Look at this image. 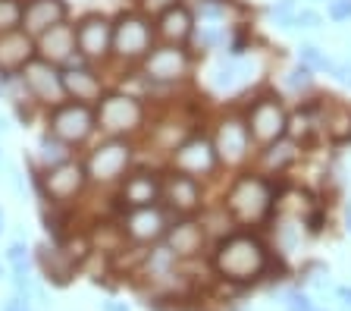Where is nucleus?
<instances>
[{
	"instance_id": "obj_21",
	"label": "nucleus",
	"mask_w": 351,
	"mask_h": 311,
	"mask_svg": "<svg viewBox=\"0 0 351 311\" xmlns=\"http://www.w3.org/2000/svg\"><path fill=\"white\" fill-rule=\"evenodd\" d=\"M35 57V38L25 29H13L7 35H0V76H19Z\"/></svg>"
},
{
	"instance_id": "obj_14",
	"label": "nucleus",
	"mask_w": 351,
	"mask_h": 311,
	"mask_svg": "<svg viewBox=\"0 0 351 311\" xmlns=\"http://www.w3.org/2000/svg\"><path fill=\"white\" fill-rule=\"evenodd\" d=\"M167 167L169 170H179L185 176H195V179H207L219 170V161H217V151H213V141L207 133H191L189 139L167 157Z\"/></svg>"
},
{
	"instance_id": "obj_29",
	"label": "nucleus",
	"mask_w": 351,
	"mask_h": 311,
	"mask_svg": "<svg viewBox=\"0 0 351 311\" xmlns=\"http://www.w3.org/2000/svg\"><path fill=\"white\" fill-rule=\"evenodd\" d=\"M298 63L307 67L311 73H329V69H332V57L317 45H301L298 47Z\"/></svg>"
},
{
	"instance_id": "obj_2",
	"label": "nucleus",
	"mask_w": 351,
	"mask_h": 311,
	"mask_svg": "<svg viewBox=\"0 0 351 311\" xmlns=\"http://www.w3.org/2000/svg\"><path fill=\"white\" fill-rule=\"evenodd\" d=\"M95 113H97V133L101 135L138 141L145 135L147 123H151L154 111L138 91H129L125 85H113L95 104Z\"/></svg>"
},
{
	"instance_id": "obj_12",
	"label": "nucleus",
	"mask_w": 351,
	"mask_h": 311,
	"mask_svg": "<svg viewBox=\"0 0 351 311\" xmlns=\"http://www.w3.org/2000/svg\"><path fill=\"white\" fill-rule=\"evenodd\" d=\"M241 113H245V123H248V133L254 145H270V141L282 139L285 126H289V111H285V104L273 91L254 95Z\"/></svg>"
},
{
	"instance_id": "obj_15",
	"label": "nucleus",
	"mask_w": 351,
	"mask_h": 311,
	"mask_svg": "<svg viewBox=\"0 0 351 311\" xmlns=\"http://www.w3.org/2000/svg\"><path fill=\"white\" fill-rule=\"evenodd\" d=\"M254 73L257 60H251L248 54H217L207 85L217 95H235V91H245L254 82Z\"/></svg>"
},
{
	"instance_id": "obj_19",
	"label": "nucleus",
	"mask_w": 351,
	"mask_h": 311,
	"mask_svg": "<svg viewBox=\"0 0 351 311\" xmlns=\"http://www.w3.org/2000/svg\"><path fill=\"white\" fill-rule=\"evenodd\" d=\"M35 47H38V57L53 63V67H69L73 60H79V47H75V25L66 19V23L51 25L47 32L35 38Z\"/></svg>"
},
{
	"instance_id": "obj_8",
	"label": "nucleus",
	"mask_w": 351,
	"mask_h": 311,
	"mask_svg": "<svg viewBox=\"0 0 351 311\" xmlns=\"http://www.w3.org/2000/svg\"><path fill=\"white\" fill-rule=\"evenodd\" d=\"M41 123H44L47 133H53L57 139H63L66 145H73L75 151L88 148L91 139L97 135L95 107L79 104V101H63V104H57V107H51V111H44Z\"/></svg>"
},
{
	"instance_id": "obj_5",
	"label": "nucleus",
	"mask_w": 351,
	"mask_h": 311,
	"mask_svg": "<svg viewBox=\"0 0 351 311\" xmlns=\"http://www.w3.org/2000/svg\"><path fill=\"white\" fill-rule=\"evenodd\" d=\"M82 161H85L91 189H113L117 192V185L125 179V173L138 163V141L104 135L101 141H95L82 154Z\"/></svg>"
},
{
	"instance_id": "obj_30",
	"label": "nucleus",
	"mask_w": 351,
	"mask_h": 311,
	"mask_svg": "<svg viewBox=\"0 0 351 311\" xmlns=\"http://www.w3.org/2000/svg\"><path fill=\"white\" fill-rule=\"evenodd\" d=\"M7 267L13 270V277H22V274H32V252L29 245L22 242V239H16V242H10L7 249Z\"/></svg>"
},
{
	"instance_id": "obj_18",
	"label": "nucleus",
	"mask_w": 351,
	"mask_h": 311,
	"mask_svg": "<svg viewBox=\"0 0 351 311\" xmlns=\"http://www.w3.org/2000/svg\"><path fill=\"white\" fill-rule=\"evenodd\" d=\"M160 205H167L176 217H191L204 207V185L201 179L185 176L179 170H163V195Z\"/></svg>"
},
{
	"instance_id": "obj_7",
	"label": "nucleus",
	"mask_w": 351,
	"mask_h": 311,
	"mask_svg": "<svg viewBox=\"0 0 351 311\" xmlns=\"http://www.w3.org/2000/svg\"><path fill=\"white\" fill-rule=\"evenodd\" d=\"M32 183L35 192L44 205L53 207H73L85 198V192L91 189L88 183V170L82 157H73L66 163H57L51 170H32Z\"/></svg>"
},
{
	"instance_id": "obj_13",
	"label": "nucleus",
	"mask_w": 351,
	"mask_h": 311,
	"mask_svg": "<svg viewBox=\"0 0 351 311\" xmlns=\"http://www.w3.org/2000/svg\"><path fill=\"white\" fill-rule=\"evenodd\" d=\"M19 79H22V85H25L29 101L35 104L38 111H51V107H57V104L66 101L63 73H60V67L47 63V60L35 57L29 67L19 73Z\"/></svg>"
},
{
	"instance_id": "obj_10",
	"label": "nucleus",
	"mask_w": 351,
	"mask_h": 311,
	"mask_svg": "<svg viewBox=\"0 0 351 311\" xmlns=\"http://www.w3.org/2000/svg\"><path fill=\"white\" fill-rule=\"evenodd\" d=\"M176 220V214L167 205H147V207H119V230H123L125 242L132 245H157L163 242L169 223Z\"/></svg>"
},
{
	"instance_id": "obj_37",
	"label": "nucleus",
	"mask_w": 351,
	"mask_h": 311,
	"mask_svg": "<svg viewBox=\"0 0 351 311\" xmlns=\"http://www.w3.org/2000/svg\"><path fill=\"white\" fill-rule=\"evenodd\" d=\"M326 16L332 23H351V0H326Z\"/></svg>"
},
{
	"instance_id": "obj_16",
	"label": "nucleus",
	"mask_w": 351,
	"mask_h": 311,
	"mask_svg": "<svg viewBox=\"0 0 351 311\" xmlns=\"http://www.w3.org/2000/svg\"><path fill=\"white\" fill-rule=\"evenodd\" d=\"M63 73V91H66V101H79L95 107L97 101L104 97V91L110 89L107 79H104V67H95L88 60H73L69 67L60 69Z\"/></svg>"
},
{
	"instance_id": "obj_25",
	"label": "nucleus",
	"mask_w": 351,
	"mask_h": 311,
	"mask_svg": "<svg viewBox=\"0 0 351 311\" xmlns=\"http://www.w3.org/2000/svg\"><path fill=\"white\" fill-rule=\"evenodd\" d=\"M38 267H41L44 277H47L51 283H57V286H66V283L75 277V270H79V264L63 252V245L60 242L38 245Z\"/></svg>"
},
{
	"instance_id": "obj_28",
	"label": "nucleus",
	"mask_w": 351,
	"mask_h": 311,
	"mask_svg": "<svg viewBox=\"0 0 351 311\" xmlns=\"http://www.w3.org/2000/svg\"><path fill=\"white\" fill-rule=\"evenodd\" d=\"M282 85L292 95H307V91H314V73L307 67H301V63H295V67H289L282 73Z\"/></svg>"
},
{
	"instance_id": "obj_4",
	"label": "nucleus",
	"mask_w": 351,
	"mask_h": 311,
	"mask_svg": "<svg viewBox=\"0 0 351 311\" xmlns=\"http://www.w3.org/2000/svg\"><path fill=\"white\" fill-rule=\"evenodd\" d=\"M276 198H279V192H276V185L270 183V176L248 170L232 179V185L226 189V198H223V207L232 214L235 223L257 227V223H263L273 214Z\"/></svg>"
},
{
	"instance_id": "obj_45",
	"label": "nucleus",
	"mask_w": 351,
	"mask_h": 311,
	"mask_svg": "<svg viewBox=\"0 0 351 311\" xmlns=\"http://www.w3.org/2000/svg\"><path fill=\"white\" fill-rule=\"evenodd\" d=\"M7 277V261H0V280Z\"/></svg>"
},
{
	"instance_id": "obj_32",
	"label": "nucleus",
	"mask_w": 351,
	"mask_h": 311,
	"mask_svg": "<svg viewBox=\"0 0 351 311\" xmlns=\"http://www.w3.org/2000/svg\"><path fill=\"white\" fill-rule=\"evenodd\" d=\"M320 25H323V16L311 7H298V13H295V19H292L295 32H317Z\"/></svg>"
},
{
	"instance_id": "obj_41",
	"label": "nucleus",
	"mask_w": 351,
	"mask_h": 311,
	"mask_svg": "<svg viewBox=\"0 0 351 311\" xmlns=\"http://www.w3.org/2000/svg\"><path fill=\"white\" fill-rule=\"evenodd\" d=\"M101 311H129V305H125V302H117V299H107V302L101 305Z\"/></svg>"
},
{
	"instance_id": "obj_27",
	"label": "nucleus",
	"mask_w": 351,
	"mask_h": 311,
	"mask_svg": "<svg viewBox=\"0 0 351 311\" xmlns=\"http://www.w3.org/2000/svg\"><path fill=\"white\" fill-rule=\"evenodd\" d=\"M189 7L197 25H232L235 0H195Z\"/></svg>"
},
{
	"instance_id": "obj_20",
	"label": "nucleus",
	"mask_w": 351,
	"mask_h": 311,
	"mask_svg": "<svg viewBox=\"0 0 351 311\" xmlns=\"http://www.w3.org/2000/svg\"><path fill=\"white\" fill-rule=\"evenodd\" d=\"M163 242L169 245V252L179 261H189L204 252L207 233H204V227H201V220H195V217H176V220L169 223Z\"/></svg>"
},
{
	"instance_id": "obj_36",
	"label": "nucleus",
	"mask_w": 351,
	"mask_h": 311,
	"mask_svg": "<svg viewBox=\"0 0 351 311\" xmlns=\"http://www.w3.org/2000/svg\"><path fill=\"white\" fill-rule=\"evenodd\" d=\"M282 305H285V311H314L311 296H307V292H301V289H289Z\"/></svg>"
},
{
	"instance_id": "obj_3",
	"label": "nucleus",
	"mask_w": 351,
	"mask_h": 311,
	"mask_svg": "<svg viewBox=\"0 0 351 311\" xmlns=\"http://www.w3.org/2000/svg\"><path fill=\"white\" fill-rule=\"evenodd\" d=\"M270 252L254 233H229L213 249V270L226 283H254L267 274Z\"/></svg>"
},
{
	"instance_id": "obj_43",
	"label": "nucleus",
	"mask_w": 351,
	"mask_h": 311,
	"mask_svg": "<svg viewBox=\"0 0 351 311\" xmlns=\"http://www.w3.org/2000/svg\"><path fill=\"white\" fill-rule=\"evenodd\" d=\"M3 230H7V214H3V207H0V236H3Z\"/></svg>"
},
{
	"instance_id": "obj_24",
	"label": "nucleus",
	"mask_w": 351,
	"mask_h": 311,
	"mask_svg": "<svg viewBox=\"0 0 351 311\" xmlns=\"http://www.w3.org/2000/svg\"><path fill=\"white\" fill-rule=\"evenodd\" d=\"M195 13H191L189 3H179V7L167 10L154 19V29H157V41H167V45H189L191 32H195Z\"/></svg>"
},
{
	"instance_id": "obj_40",
	"label": "nucleus",
	"mask_w": 351,
	"mask_h": 311,
	"mask_svg": "<svg viewBox=\"0 0 351 311\" xmlns=\"http://www.w3.org/2000/svg\"><path fill=\"white\" fill-rule=\"evenodd\" d=\"M10 183H13L16 195H22V192H25V176H22L19 170H10Z\"/></svg>"
},
{
	"instance_id": "obj_9",
	"label": "nucleus",
	"mask_w": 351,
	"mask_h": 311,
	"mask_svg": "<svg viewBox=\"0 0 351 311\" xmlns=\"http://www.w3.org/2000/svg\"><path fill=\"white\" fill-rule=\"evenodd\" d=\"M210 141L213 151H217L219 167H229V170H239L251 161V133L248 123H245V113L241 111H226L223 117H217L210 129Z\"/></svg>"
},
{
	"instance_id": "obj_44",
	"label": "nucleus",
	"mask_w": 351,
	"mask_h": 311,
	"mask_svg": "<svg viewBox=\"0 0 351 311\" xmlns=\"http://www.w3.org/2000/svg\"><path fill=\"white\" fill-rule=\"evenodd\" d=\"M345 223H348V230H351V205L345 207Z\"/></svg>"
},
{
	"instance_id": "obj_31",
	"label": "nucleus",
	"mask_w": 351,
	"mask_h": 311,
	"mask_svg": "<svg viewBox=\"0 0 351 311\" xmlns=\"http://www.w3.org/2000/svg\"><path fill=\"white\" fill-rule=\"evenodd\" d=\"M22 3L25 0H0V35L22 29Z\"/></svg>"
},
{
	"instance_id": "obj_23",
	"label": "nucleus",
	"mask_w": 351,
	"mask_h": 311,
	"mask_svg": "<svg viewBox=\"0 0 351 311\" xmlns=\"http://www.w3.org/2000/svg\"><path fill=\"white\" fill-rule=\"evenodd\" d=\"M69 19V3L66 0H25L22 3V29L32 38L47 32L51 25Z\"/></svg>"
},
{
	"instance_id": "obj_42",
	"label": "nucleus",
	"mask_w": 351,
	"mask_h": 311,
	"mask_svg": "<svg viewBox=\"0 0 351 311\" xmlns=\"http://www.w3.org/2000/svg\"><path fill=\"white\" fill-rule=\"evenodd\" d=\"M7 133H10V119H7V117H0V139H3Z\"/></svg>"
},
{
	"instance_id": "obj_34",
	"label": "nucleus",
	"mask_w": 351,
	"mask_h": 311,
	"mask_svg": "<svg viewBox=\"0 0 351 311\" xmlns=\"http://www.w3.org/2000/svg\"><path fill=\"white\" fill-rule=\"evenodd\" d=\"M295 13H298V0H276V3H273V19H276L285 32H292Z\"/></svg>"
},
{
	"instance_id": "obj_22",
	"label": "nucleus",
	"mask_w": 351,
	"mask_h": 311,
	"mask_svg": "<svg viewBox=\"0 0 351 311\" xmlns=\"http://www.w3.org/2000/svg\"><path fill=\"white\" fill-rule=\"evenodd\" d=\"M301 151H304V145H298L289 135L270 141V145H261V151H257V173H263V176H282L285 170H292L295 163L301 161Z\"/></svg>"
},
{
	"instance_id": "obj_6",
	"label": "nucleus",
	"mask_w": 351,
	"mask_h": 311,
	"mask_svg": "<svg viewBox=\"0 0 351 311\" xmlns=\"http://www.w3.org/2000/svg\"><path fill=\"white\" fill-rule=\"evenodd\" d=\"M154 45H157V29H154L151 16H145L135 7L119 10L113 16V57H110V67L135 69L151 54Z\"/></svg>"
},
{
	"instance_id": "obj_33",
	"label": "nucleus",
	"mask_w": 351,
	"mask_h": 311,
	"mask_svg": "<svg viewBox=\"0 0 351 311\" xmlns=\"http://www.w3.org/2000/svg\"><path fill=\"white\" fill-rule=\"evenodd\" d=\"M298 242H301V227H295V223H282V227H276V245L285 255H292Z\"/></svg>"
},
{
	"instance_id": "obj_35",
	"label": "nucleus",
	"mask_w": 351,
	"mask_h": 311,
	"mask_svg": "<svg viewBox=\"0 0 351 311\" xmlns=\"http://www.w3.org/2000/svg\"><path fill=\"white\" fill-rule=\"evenodd\" d=\"M179 3H185V0H135V10H141L145 16L157 19L160 13H167V10L179 7Z\"/></svg>"
},
{
	"instance_id": "obj_26",
	"label": "nucleus",
	"mask_w": 351,
	"mask_h": 311,
	"mask_svg": "<svg viewBox=\"0 0 351 311\" xmlns=\"http://www.w3.org/2000/svg\"><path fill=\"white\" fill-rule=\"evenodd\" d=\"M73 157H79V151H75L73 145H66L63 139H57L53 133H47V129H44L41 139H38V145H35V161H32V170H51V167L73 161Z\"/></svg>"
},
{
	"instance_id": "obj_17",
	"label": "nucleus",
	"mask_w": 351,
	"mask_h": 311,
	"mask_svg": "<svg viewBox=\"0 0 351 311\" xmlns=\"http://www.w3.org/2000/svg\"><path fill=\"white\" fill-rule=\"evenodd\" d=\"M163 195V170H154L145 163H135L125 179L117 185V201L119 207H147L160 205Z\"/></svg>"
},
{
	"instance_id": "obj_46",
	"label": "nucleus",
	"mask_w": 351,
	"mask_h": 311,
	"mask_svg": "<svg viewBox=\"0 0 351 311\" xmlns=\"http://www.w3.org/2000/svg\"><path fill=\"white\" fill-rule=\"evenodd\" d=\"M0 91H3V76H0Z\"/></svg>"
},
{
	"instance_id": "obj_11",
	"label": "nucleus",
	"mask_w": 351,
	"mask_h": 311,
	"mask_svg": "<svg viewBox=\"0 0 351 311\" xmlns=\"http://www.w3.org/2000/svg\"><path fill=\"white\" fill-rule=\"evenodd\" d=\"M75 47H79V57L95 63V67H110V57H113V16L101 13H85L75 19Z\"/></svg>"
},
{
	"instance_id": "obj_1",
	"label": "nucleus",
	"mask_w": 351,
	"mask_h": 311,
	"mask_svg": "<svg viewBox=\"0 0 351 311\" xmlns=\"http://www.w3.org/2000/svg\"><path fill=\"white\" fill-rule=\"evenodd\" d=\"M195 60L197 57L191 54L189 45L157 41L151 47V54L135 67V76H138L141 89H145L141 97L151 104L160 91H176L179 85H185L191 79V73H195Z\"/></svg>"
},
{
	"instance_id": "obj_48",
	"label": "nucleus",
	"mask_w": 351,
	"mask_h": 311,
	"mask_svg": "<svg viewBox=\"0 0 351 311\" xmlns=\"http://www.w3.org/2000/svg\"><path fill=\"white\" fill-rule=\"evenodd\" d=\"M314 311H317V308H314Z\"/></svg>"
},
{
	"instance_id": "obj_38",
	"label": "nucleus",
	"mask_w": 351,
	"mask_h": 311,
	"mask_svg": "<svg viewBox=\"0 0 351 311\" xmlns=\"http://www.w3.org/2000/svg\"><path fill=\"white\" fill-rule=\"evenodd\" d=\"M329 76H332L339 85H351V63H348V60H332Z\"/></svg>"
},
{
	"instance_id": "obj_47",
	"label": "nucleus",
	"mask_w": 351,
	"mask_h": 311,
	"mask_svg": "<svg viewBox=\"0 0 351 311\" xmlns=\"http://www.w3.org/2000/svg\"><path fill=\"white\" fill-rule=\"evenodd\" d=\"M0 163H3V151H0Z\"/></svg>"
},
{
	"instance_id": "obj_39",
	"label": "nucleus",
	"mask_w": 351,
	"mask_h": 311,
	"mask_svg": "<svg viewBox=\"0 0 351 311\" xmlns=\"http://www.w3.org/2000/svg\"><path fill=\"white\" fill-rule=\"evenodd\" d=\"M336 296H339V302H342V311H351V286H339Z\"/></svg>"
}]
</instances>
